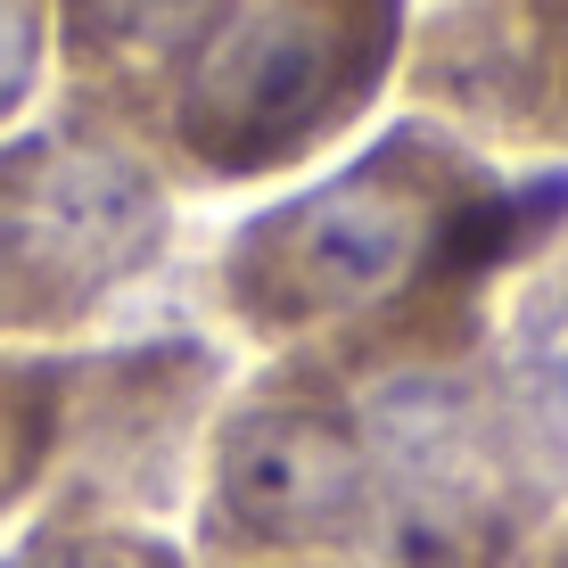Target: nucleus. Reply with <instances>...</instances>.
Here are the masks:
<instances>
[{
    "label": "nucleus",
    "instance_id": "0eeeda50",
    "mask_svg": "<svg viewBox=\"0 0 568 568\" xmlns=\"http://www.w3.org/2000/svg\"><path fill=\"white\" fill-rule=\"evenodd\" d=\"M413 100L511 149H568V0H445L413 50Z\"/></svg>",
    "mask_w": 568,
    "mask_h": 568
},
{
    "label": "nucleus",
    "instance_id": "6e6552de",
    "mask_svg": "<svg viewBox=\"0 0 568 568\" xmlns=\"http://www.w3.org/2000/svg\"><path fill=\"white\" fill-rule=\"evenodd\" d=\"M223 0H50V42L67 74V108L108 115L149 149L156 100H165L173 67L206 33Z\"/></svg>",
    "mask_w": 568,
    "mask_h": 568
},
{
    "label": "nucleus",
    "instance_id": "1a4fd4ad",
    "mask_svg": "<svg viewBox=\"0 0 568 568\" xmlns=\"http://www.w3.org/2000/svg\"><path fill=\"white\" fill-rule=\"evenodd\" d=\"M495 387L511 404L527 454L552 469V486L568 495V247L519 288L503 355H495Z\"/></svg>",
    "mask_w": 568,
    "mask_h": 568
},
{
    "label": "nucleus",
    "instance_id": "39448f33",
    "mask_svg": "<svg viewBox=\"0 0 568 568\" xmlns=\"http://www.w3.org/2000/svg\"><path fill=\"white\" fill-rule=\"evenodd\" d=\"M371 519L355 387L322 355L272 363L214 420L199 560L206 568H305L355 560Z\"/></svg>",
    "mask_w": 568,
    "mask_h": 568
},
{
    "label": "nucleus",
    "instance_id": "ddd939ff",
    "mask_svg": "<svg viewBox=\"0 0 568 568\" xmlns=\"http://www.w3.org/2000/svg\"><path fill=\"white\" fill-rule=\"evenodd\" d=\"M536 568H568V519L544 536V552H536Z\"/></svg>",
    "mask_w": 568,
    "mask_h": 568
},
{
    "label": "nucleus",
    "instance_id": "9b49d317",
    "mask_svg": "<svg viewBox=\"0 0 568 568\" xmlns=\"http://www.w3.org/2000/svg\"><path fill=\"white\" fill-rule=\"evenodd\" d=\"M0 568H190V560L173 544L141 536V527H115V519H50L26 552Z\"/></svg>",
    "mask_w": 568,
    "mask_h": 568
},
{
    "label": "nucleus",
    "instance_id": "20e7f679",
    "mask_svg": "<svg viewBox=\"0 0 568 568\" xmlns=\"http://www.w3.org/2000/svg\"><path fill=\"white\" fill-rule=\"evenodd\" d=\"M165 165L108 115L0 141V329H74L165 256Z\"/></svg>",
    "mask_w": 568,
    "mask_h": 568
},
{
    "label": "nucleus",
    "instance_id": "4468645a",
    "mask_svg": "<svg viewBox=\"0 0 568 568\" xmlns=\"http://www.w3.org/2000/svg\"><path fill=\"white\" fill-rule=\"evenodd\" d=\"M305 568H355V560H305Z\"/></svg>",
    "mask_w": 568,
    "mask_h": 568
},
{
    "label": "nucleus",
    "instance_id": "423d86ee",
    "mask_svg": "<svg viewBox=\"0 0 568 568\" xmlns=\"http://www.w3.org/2000/svg\"><path fill=\"white\" fill-rule=\"evenodd\" d=\"M214 387H223V355H206L199 338L83 363V379L67 371V428L83 437V503L67 519L165 511L182 495V462Z\"/></svg>",
    "mask_w": 568,
    "mask_h": 568
},
{
    "label": "nucleus",
    "instance_id": "f03ea898",
    "mask_svg": "<svg viewBox=\"0 0 568 568\" xmlns=\"http://www.w3.org/2000/svg\"><path fill=\"white\" fill-rule=\"evenodd\" d=\"M413 0H223L173 67L149 156L182 182H256L322 156L396 83Z\"/></svg>",
    "mask_w": 568,
    "mask_h": 568
},
{
    "label": "nucleus",
    "instance_id": "7ed1b4c3",
    "mask_svg": "<svg viewBox=\"0 0 568 568\" xmlns=\"http://www.w3.org/2000/svg\"><path fill=\"white\" fill-rule=\"evenodd\" d=\"M363 560L371 568H536L560 486L527 454L486 355H428L355 379Z\"/></svg>",
    "mask_w": 568,
    "mask_h": 568
},
{
    "label": "nucleus",
    "instance_id": "f257e3e1",
    "mask_svg": "<svg viewBox=\"0 0 568 568\" xmlns=\"http://www.w3.org/2000/svg\"><path fill=\"white\" fill-rule=\"evenodd\" d=\"M568 231V173L503 182L469 141L396 124L346 173L223 247V305L256 346L322 355L346 387L387 363L478 355L486 288Z\"/></svg>",
    "mask_w": 568,
    "mask_h": 568
},
{
    "label": "nucleus",
    "instance_id": "f8f14e48",
    "mask_svg": "<svg viewBox=\"0 0 568 568\" xmlns=\"http://www.w3.org/2000/svg\"><path fill=\"white\" fill-rule=\"evenodd\" d=\"M50 58V0H0V124L33 100Z\"/></svg>",
    "mask_w": 568,
    "mask_h": 568
},
{
    "label": "nucleus",
    "instance_id": "9d476101",
    "mask_svg": "<svg viewBox=\"0 0 568 568\" xmlns=\"http://www.w3.org/2000/svg\"><path fill=\"white\" fill-rule=\"evenodd\" d=\"M58 437H67V371L0 355V511L50 469Z\"/></svg>",
    "mask_w": 568,
    "mask_h": 568
}]
</instances>
